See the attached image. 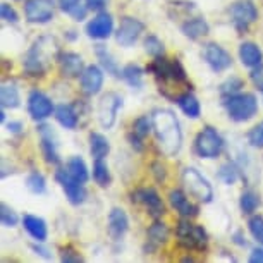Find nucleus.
<instances>
[{"label": "nucleus", "instance_id": "obj_39", "mask_svg": "<svg viewBox=\"0 0 263 263\" xmlns=\"http://www.w3.org/2000/svg\"><path fill=\"white\" fill-rule=\"evenodd\" d=\"M237 177H239V171H237V167L231 162L224 163V165L220 167V171H218V179L227 186L234 184V182L237 181Z\"/></svg>", "mask_w": 263, "mask_h": 263}, {"label": "nucleus", "instance_id": "obj_1", "mask_svg": "<svg viewBox=\"0 0 263 263\" xmlns=\"http://www.w3.org/2000/svg\"><path fill=\"white\" fill-rule=\"evenodd\" d=\"M153 135L165 157H176L182 146V131L176 114L168 108H157L152 114Z\"/></svg>", "mask_w": 263, "mask_h": 263}, {"label": "nucleus", "instance_id": "obj_53", "mask_svg": "<svg viewBox=\"0 0 263 263\" xmlns=\"http://www.w3.org/2000/svg\"><path fill=\"white\" fill-rule=\"evenodd\" d=\"M234 242H236V245H239V246H246V241H245V237H242L241 232H236V234H234Z\"/></svg>", "mask_w": 263, "mask_h": 263}, {"label": "nucleus", "instance_id": "obj_16", "mask_svg": "<svg viewBox=\"0 0 263 263\" xmlns=\"http://www.w3.org/2000/svg\"><path fill=\"white\" fill-rule=\"evenodd\" d=\"M38 135H40V143H42V153L45 157V162L50 165H59L61 163V157H59V143L57 136L53 133V129L48 124H40L38 126Z\"/></svg>", "mask_w": 263, "mask_h": 263}, {"label": "nucleus", "instance_id": "obj_30", "mask_svg": "<svg viewBox=\"0 0 263 263\" xmlns=\"http://www.w3.org/2000/svg\"><path fill=\"white\" fill-rule=\"evenodd\" d=\"M110 152V143L100 133H91L90 135V153L95 158H105Z\"/></svg>", "mask_w": 263, "mask_h": 263}, {"label": "nucleus", "instance_id": "obj_32", "mask_svg": "<svg viewBox=\"0 0 263 263\" xmlns=\"http://www.w3.org/2000/svg\"><path fill=\"white\" fill-rule=\"evenodd\" d=\"M143 76H145V71L138 64H127L122 69V79L131 88H136V90H140L143 86Z\"/></svg>", "mask_w": 263, "mask_h": 263}, {"label": "nucleus", "instance_id": "obj_51", "mask_svg": "<svg viewBox=\"0 0 263 263\" xmlns=\"http://www.w3.org/2000/svg\"><path fill=\"white\" fill-rule=\"evenodd\" d=\"M250 263H263V248H255L251 251Z\"/></svg>", "mask_w": 263, "mask_h": 263}, {"label": "nucleus", "instance_id": "obj_12", "mask_svg": "<svg viewBox=\"0 0 263 263\" xmlns=\"http://www.w3.org/2000/svg\"><path fill=\"white\" fill-rule=\"evenodd\" d=\"M143 31H145V24H143L140 19L131 17V16H124L121 19V24H119V28H117L116 40L121 47L129 48L140 40Z\"/></svg>", "mask_w": 263, "mask_h": 263}, {"label": "nucleus", "instance_id": "obj_34", "mask_svg": "<svg viewBox=\"0 0 263 263\" xmlns=\"http://www.w3.org/2000/svg\"><path fill=\"white\" fill-rule=\"evenodd\" d=\"M67 171L76 177L78 181L81 182H86L90 179V174H88V167H86V162L83 160L81 157H71L67 160Z\"/></svg>", "mask_w": 263, "mask_h": 263}, {"label": "nucleus", "instance_id": "obj_3", "mask_svg": "<svg viewBox=\"0 0 263 263\" xmlns=\"http://www.w3.org/2000/svg\"><path fill=\"white\" fill-rule=\"evenodd\" d=\"M176 237L179 246L187 251H205L208 248V234L201 226L190 222L182 217L176 226Z\"/></svg>", "mask_w": 263, "mask_h": 263}, {"label": "nucleus", "instance_id": "obj_22", "mask_svg": "<svg viewBox=\"0 0 263 263\" xmlns=\"http://www.w3.org/2000/svg\"><path fill=\"white\" fill-rule=\"evenodd\" d=\"M127 229H129L127 213L119 206L112 208L110 213H108V234H110V237L119 241L127 232Z\"/></svg>", "mask_w": 263, "mask_h": 263}, {"label": "nucleus", "instance_id": "obj_9", "mask_svg": "<svg viewBox=\"0 0 263 263\" xmlns=\"http://www.w3.org/2000/svg\"><path fill=\"white\" fill-rule=\"evenodd\" d=\"M229 14L232 17V24L237 31H248V28L258 19V9L250 0H239L229 7Z\"/></svg>", "mask_w": 263, "mask_h": 263}, {"label": "nucleus", "instance_id": "obj_33", "mask_svg": "<svg viewBox=\"0 0 263 263\" xmlns=\"http://www.w3.org/2000/svg\"><path fill=\"white\" fill-rule=\"evenodd\" d=\"M93 181L100 187L110 186V182H112L110 171H108L107 163L103 162V158H97L95 163H93Z\"/></svg>", "mask_w": 263, "mask_h": 263}, {"label": "nucleus", "instance_id": "obj_17", "mask_svg": "<svg viewBox=\"0 0 263 263\" xmlns=\"http://www.w3.org/2000/svg\"><path fill=\"white\" fill-rule=\"evenodd\" d=\"M114 33V17L107 11H100L86 24V34L93 40H107Z\"/></svg>", "mask_w": 263, "mask_h": 263}, {"label": "nucleus", "instance_id": "obj_29", "mask_svg": "<svg viewBox=\"0 0 263 263\" xmlns=\"http://www.w3.org/2000/svg\"><path fill=\"white\" fill-rule=\"evenodd\" d=\"M95 53H97L98 61H100V66L105 69L107 74H112V76H116V78H122V71L119 69L117 62L114 61V57L110 55V52L107 50L105 45H97Z\"/></svg>", "mask_w": 263, "mask_h": 263}, {"label": "nucleus", "instance_id": "obj_28", "mask_svg": "<svg viewBox=\"0 0 263 263\" xmlns=\"http://www.w3.org/2000/svg\"><path fill=\"white\" fill-rule=\"evenodd\" d=\"M55 119H57V122L66 129H76L79 122L78 112L74 110V107L69 105V103L67 105L62 103V105L55 107Z\"/></svg>", "mask_w": 263, "mask_h": 263}, {"label": "nucleus", "instance_id": "obj_40", "mask_svg": "<svg viewBox=\"0 0 263 263\" xmlns=\"http://www.w3.org/2000/svg\"><path fill=\"white\" fill-rule=\"evenodd\" d=\"M241 88H245V81H242L241 78H237V76H231L226 83H222L220 93H222V97H231V95L239 93Z\"/></svg>", "mask_w": 263, "mask_h": 263}, {"label": "nucleus", "instance_id": "obj_38", "mask_svg": "<svg viewBox=\"0 0 263 263\" xmlns=\"http://www.w3.org/2000/svg\"><path fill=\"white\" fill-rule=\"evenodd\" d=\"M143 47H145V52L152 57H162L165 53V47H163V42L155 34H148L143 42Z\"/></svg>", "mask_w": 263, "mask_h": 263}, {"label": "nucleus", "instance_id": "obj_20", "mask_svg": "<svg viewBox=\"0 0 263 263\" xmlns=\"http://www.w3.org/2000/svg\"><path fill=\"white\" fill-rule=\"evenodd\" d=\"M57 62H59V69H61V74L66 78H79L84 71L83 57L79 53L62 52L59 53Z\"/></svg>", "mask_w": 263, "mask_h": 263}, {"label": "nucleus", "instance_id": "obj_8", "mask_svg": "<svg viewBox=\"0 0 263 263\" xmlns=\"http://www.w3.org/2000/svg\"><path fill=\"white\" fill-rule=\"evenodd\" d=\"M55 181L62 187V191L66 193L69 203H72V205H81V203H84L88 195L84 182L78 181L67 168H59L55 172Z\"/></svg>", "mask_w": 263, "mask_h": 263}, {"label": "nucleus", "instance_id": "obj_14", "mask_svg": "<svg viewBox=\"0 0 263 263\" xmlns=\"http://www.w3.org/2000/svg\"><path fill=\"white\" fill-rule=\"evenodd\" d=\"M133 203H138V205L145 206V210L150 213L152 217H162L165 213V205H163L160 195L157 193V190L153 187H141V190H136L131 195Z\"/></svg>", "mask_w": 263, "mask_h": 263}, {"label": "nucleus", "instance_id": "obj_26", "mask_svg": "<svg viewBox=\"0 0 263 263\" xmlns=\"http://www.w3.org/2000/svg\"><path fill=\"white\" fill-rule=\"evenodd\" d=\"M0 105L4 108H17L21 105V95H19V88L16 83H2V88H0Z\"/></svg>", "mask_w": 263, "mask_h": 263}, {"label": "nucleus", "instance_id": "obj_13", "mask_svg": "<svg viewBox=\"0 0 263 263\" xmlns=\"http://www.w3.org/2000/svg\"><path fill=\"white\" fill-rule=\"evenodd\" d=\"M28 112L33 121L43 122L52 114H55V107H53L52 100L43 91L33 90L28 97Z\"/></svg>", "mask_w": 263, "mask_h": 263}, {"label": "nucleus", "instance_id": "obj_23", "mask_svg": "<svg viewBox=\"0 0 263 263\" xmlns=\"http://www.w3.org/2000/svg\"><path fill=\"white\" fill-rule=\"evenodd\" d=\"M23 227H24V231H26L28 234L31 236L34 241L45 242V239L48 237L47 222L43 220L42 217L29 215V213H28V215H24V217H23Z\"/></svg>", "mask_w": 263, "mask_h": 263}, {"label": "nucleus", "instance_id": "obj_10", "mask_svg": "<svg viewBox=\"0 0 263 263\" xmlns=\"http://www.w3.org/2000/svg\"><path fill=\"white\" fill-rule=\"evenodd\" d=\"M55 0H26L24 4V16L28 23L47 24L53 19Z\"/></svg>", "mask_w": 263, "mask_h": 263}, {"label": "nucleus", "instance_id": "obj_48", "mask_svg": "<svg viewBox=\"0 0 263 263\" xmlns=\"http://www.w3.org/2000/svg\"><path fill=\"white\" fill-rule=\"evenodd\" d=\"M84 2H86V7L90 9V11L100 12V11H103V9L107 7L108 0H84Z\"/></svg>", "mask_w": 263, "mask_h": 263}, {"label": "nucleus", "instance_id": "obj_18", "mask_svg": "<svg viewBox=\"0 0 263 263\" xmlns=\"http://www.w3.org/2000/svg\"><path fill=\"white\" fill-rule=\"evenodd\" d=\"M81 79V90L86 93L88 97H95L98 93L102 91V86H103V69L98 67V66H86L84 67L83 74L79 76Z\"/></svg>", "mask_w": 263, "mask_h": 263}, {"label": "nucleus", "instance_id": "obj_31", "mask_svg": "<svg viewBox=\"0 0 263 263\" xmlns=\"http://www.w3.org/2000/svg\"><path fill=\"white\" fill-rule=\"evenodd\" d=\"M59 7H61L62 12L69 14L76 21H83L86 17V12L90 11L86 6H83L81 0H59Z\"/></svg>", "mask_w": 263, "mask_h": 263}, {"label": "nucleus", "instance_id": "obj_44", "mask_svg": "<svg viewBox=\"0 0 263 263\" xmlns=\"http://www.w3.org/2000/svg\"><path fill=\"white\" fill-rule=\"evenodd\" d=\"M0 16H2L4 21H7V23H12V24H16L17 23V12L14 11V7L12 6H9V4H0Z\"/></svg>", "mask_w": 263, "mask_h": 263}, {"label": "nucleus", "instance_id": "obj_43", "mask_svg": "<svg viewBox=\"0 0 263 263\" xmlns=\"http://www.w3.org/2000/svg\"><path fill=\"white\" fill-rule=\"evenodd\" d=\"M248 141H250L251 146L263 148V122H260L248 133Z\"/></svg>", "mask_w": 263, "mask_h": 263}, {"label": "nucleus", "instance_id": "obj_42", "mask_svg": "<svg viewBox=\"0 0 263 263\" xmlns=\"http://www.w3.org/2000/svg\"><path fill=\"white\" fill-rule=\"evenodd\" d=\"M248 229H250L251 236L255 237V241L263 245V217L253 215L250 220H248Z\"/></svg>", "mask_w": 263, "mask_h": 263}, {"label": "nucleus", "instance_id": "obj_5", "mask_svg": "<svg viewBox=\"0 0 263 263\" xmlns=\"http://www.w3.org/2000/svg\"><path fill=\"white\" fill-rule=\"evenodd\" d=\"M226 143H224V138L218 135V131L215 127L212 126H206L203 127L200 133H198L196 140H195V152L198 157L201 158H217L218 155L224 150Z\"/></svg>", "mask_w": 263, "mask_h": 263}, {"label": "nucleus", "instance_id": "obj_41", "mask_svg": "<svg viewBox=\"0 0 263 263\" xmlns=\"http://www.w3.org/2000/svg\"><path fill=\"white\" fill-rule=\"evenodd\" d=\"M0 222H2L4 227H16L19 222L17 213L14 212L7 203H2V205H0Z\"/></svg>", "mask_w": 263, "mask_h": 263}, {"label": "nucleus", "instance_id": "obj_15", "mask_svg": "<svg viewBox=\"0 0 263 263\" xmlns=\"http://www.w3.org/2000/svg\"><path fill=\"white\" fill-rule=\"evenodd\" d=\"M203 59L205 62L210 66L212 71L215 72H222L227 71L232 66V57L231 53L226 50L224 47H220L218 43H206L205 48H203Z\"/></svg>", "mask_w": 263, "mask_h": 263}, {"label": "nucleus", "instance_id": "obj_19", "mask_svg": "<svg viewBox=\"0 0 263 263\" xmlns=\"http://www.w3.org/2000/svg\"><path fill=\"white\" fill-rule=\"evenodd\" d=\"M168 227L160 220H155L148 227L146 231V245H145V253L146 255H153L158 248L163 246L168 241Z\"/></svg>", "mask_w": 263, "mask_h": 263}, {"label": "nucleus", "instance_id": "obj_2", "mask_svg": "<svg viewBox=\"0 0 263 263\" xmlns=\"http://www.w3.org/2000/svg\"><path fill=\"white\" fill-rule=\"evenodd\" d=\"M59 50L55 40L50 36H42L33 43L31 48L26 52L23 61V67L29 76H43L52 64Z\"/></svg>", "mask_w": 263, "mask_h": 263}, {"label": "nucleus", "instance_id": "obj_21", "mask_svg": "<svg viewBox=\"0 0 263 263\" xmlns=\"http://www.w3.org/2000/svg\"><path fill=\"white\" fill-rule=\"evenodd\" d=\"M168 203H171V206L174 210L184 218L196 217L198 212H200V208H198L195 203H191L187 200V196L181 190H172L168 193Z\"/></svg>", "mask_w": 263, "mask_h": 263}, {"label": "nucleus", "instance_id": "obj_47", "mask_svg": "<svg viewBox=\"0 0 263 263\" xmlns=\"http://www.w3.org/2000/svg\"><path fill=\"white\" fill-rule=\"evenodd\" d=\"M152 174L155 177L157 182H163L167 177V171H165V165H162L160 162H153L152 163Z\"/></svg>", "mask_w": 263, "mask_h": 263}, {"label": "nucleus", "instance_id": "obj_37", "mask_svg": "<svg viewBox=\"0 0 263 263\" xmlns=\"http://www.w3.org/2000/svg\"><path fill=\"white\" fill-rule=\"evenodd\" d=\"M26 187L33 195H43L47 191V181L43 177V174H40L36 171L29 174L26 177Z\"/></svg>", "mask_w": 263, "mask_h": 263}, {"label": "nucleus", "instance_id": "obj_35", "mask_svg": "<svg viewBox=\"0 0 263 263\" xmlns=\"http://www.w3.org/2000/svg\"><path fill=\"white\" fill-rule=\"evenodd\" d=\"M239 206H241L242 213H246V215H251V213H255L256 208L260 206V196H258L255 191L248 190V191H245L241 195Z\"/></svg>", "mask_w": 263, "mask_h": 263}, {"label": "nucleus", "instance_id": "obj_52", "mask_svg": "<svg viewBox=\"0 0 263 263\" xmlns=\"http://www.w3.org/2000/svg\"><path fill=\"white\" fill-rule=\"evenodd\" d=\"M127 140H129V143H131V146L135 148L136 152H141V150H143V140H140V138L135 136L133 133L127 136Z\"/></svg>", "mask_w": 263, "mask_h": 263}, {"label": "nucleus", "instance_id": "obj_4", "mask_svg": "<svg viewBox=\"0 0 263 263\" xmlns=\"http://www.w3.org/2000/svg\"><path fill=\"white\" fill-rule=\"evenodd\" d=\"M224 107L227 116L234 122H246L258 114V98L253 93H236L224 97Z\"/></svg>", "mask_w": 263, "mask_h": 263}, {"label": "nucleus", "instance_id": "obj_46", "mask_svg": "<svg viewBox=\"0 0 263 263\" xmlns=\"http://www.w3.org/2000/svg\"><path fill=\"white\" fill-rule=\"evenodd\" d=\"M61 260L62 261H83V256L79 255L76 250H72L71 246H67L61 250Z\"/></svg>", "mask_w": 263, "mask_h": 263}, {"label": "nucleus", "instance_id": "obj_6", "mask_svg": "<svg viewBox=\"0 0 263 263\" xmlns=\"http://www.w3.org/2000/svg\"><path fill=\"white\" fill-rule=\"evenodd\" d=\"M182 177V184H184L186 191L190 193L193 198H196L201 203H210L213 200V187L208 182L206 177H203V174H200L196 168L186 167L181 174Z\"/></svg>", "mask_w": 263, "mask_h": 263}, {"label": "nucleus", "instance_id": "obj_50", "mask_svg": "<svg viewBox=\"0 0 263 263\" xmlns=\"http://www.w3.org/2000/svg\"><path fill=\"white\" fill-rule=\"evenodd\" d=\"M7 129L12 133V135H21L24 126L21 121H11V122H7Z\"/></svg>", "mask_w": 263, "mask_h": 263}, {"label": "nucleus", "instance_id": "obj_11", "mask_svg": "<svg viewBox=\"0 0 263 263\" xmlns=\"http://www.w3.org/2000/svg\"><path fill=\"white\" fill-rule=\"evenodd\" d=\"M122 107V97L119 93H107L98 102V121L103 129H112L117 121V112Z\"/></svg>", "mask_w": 263, "mask_h": 263}, {"label": "nucleus", "instance_id": "obj_24", "mask_svg": "<svg viewBox=\"0 0 263 263\" xmlns=\"http://www.w3.org/2000/svg\"><path fill=\"white\" fill-rule=\"evenodd\" d=\"M239 59L242 66L253 69L263 62V52L255 42H245L239 45Z\"/></svg>", "mask_w": 263, "mask_h": 263}, {"label": "nucleus", "instance_id": "obj_25", "mask_svg": "<svg viewBox=\"0 0 263 263\" xmlns=\"http://www.w3.org/2000/svg\"><path fill=\"white\" fill-rule=\"evenodd\" d=\"M181 31L186 38L198 40L210 33V26H208V23L203 17H193L181 24Z\"/></svg>", "mask_w": 263, "mask_h": 263}, {"label": "nucleus", "instance_id": "obj_49", "mask_svg": "<svg viewBox=\"0 0 263 263\" xmlns=\"http://www.w3.org/2000/svg\"><path fill=\"white\" fill-rule=\"evenodd\" d=\"M31 250L36 253V255L43 256L45 260H52L50 250H48V248H45V246H42V242H40V241H36V245H31Z\"/></svg>", "mask_w": 263, "mask_h": 263}, {"label": "nucleus", "instance_id": "obj_36", "mask_svg": "<svg viewBox=\"0 0 263 263\" xmlns=\"http://www.w3.org/2000/svg\"><path fill=\"white\" fill-rule=\"evenodd\" d=\"M153 131V122H152V116H140L133 122V135L138 136L140 140H145V138Z\"/></svg>", "mask_w": 263, "mask_h": 263}, {"label": "nucleus", "instance_id": "obj_27", "mask_svg": "<svg viewBox=\"0 0 263 263\" xmlns=\"http://www.w3.org/2000/svg\"><path fill=\"white\" fill-rule=\"evenodd\" d=\"M177 107L181 108L182 114H184L186 117H190V119H198L201 116V105H200V102H198V98L193 95V93L190 91H186V93H182V95L177 97Z\"/></svg>", "mask_w": 263, "mask_h": 263}, {"label": "nucleus", "instance_id": "obj_7", "mask_svg": "<svg viewBox=\"0 0 263 263\" xmlns=\"http://www.w3.org/2000/svg\"><path fill=\"white\" fill-rule=\"evenodd\" d=\"M146 72H152L158 81H174V83H186V71L179 62V59H167L155 57V61H152L150 66H146Z\"/></svg>", "mask_w": 263, "mask_h": 263}, {"label": "nucleus", "instance_id": "obj_45", "mask_svg": "<svg viewBox=\"0 0 263 263\" xmlns=\"http://www.w3.org/2000/svg\"><path fill=\"white\" fill-rule=\"evenodd\" d=\"M250 79H251V83L255 84L256 90L263 93V64H260V66H256V67L251 69Z\"/></svg>", "mask_w": 263, "mask_h": 263}]
</instances>
